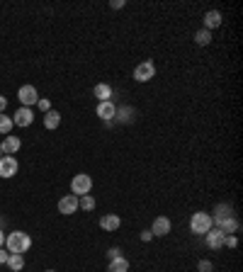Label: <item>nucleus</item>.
<instances>
[{
    "label": "nucleus",
    "instance_id": "obj_13",
    "mask_svg": "<svg viewBox=\"0 0 243 272\" xmlns=\"http://www.w3.org/2000/svg\"><path fill=\"white\" fill-rule=\"evenodd\" d=\"M122 226V219L119 214H105V217L100 219V229L107 231V233H114V231Z\"/></svg>",
    "mask_w": 243,
    "mask_h": 272
},
{
    "label": "nucleus",
    "instance_id": "obj_30",
    "mask_svg": "<svg viewBox=\"0 0 243 272\" xmlns=\"http://www.w3.org/2000/svg\"><path fill=\"white\" fill-rule=\"evenodd\" d=\"M119 255H122L119 248H110V251H107V258H110V260H114V258H119Z\"/></svg>",
    "mask_w": 243,
    "mask_h": 272
},
{
    "label": "nucleus",
    "instance_id": "obj_32",
    "mask_svg": "<svg viewBox=\"0 0 243 272\" xmlns=\"http://www.w3.org/2000/svg\"><path fill=\"white\" fill-rule=\"evenodd\" d=\"M5 109H8V98L0 95V114H5Z\"/></svg>",
    "mask_w": 243,
    "mask_h": 272
},
{
    "label": "nucleus",
    "instance_id": "obj_25",
    "mask_svg": "<svg viewBox=\"0 0 243 272\" xmlns=\"http://www.w3.org/2000/svg\"><path fill=\"white\" fill-rule=\"evenodd\" d=\"M214 267H211V262L209 260H199L197 262V272H211Z\"/></svg>",
    "mask_w": 243,
    "mask_h": 272
},
{
    "label": "nucleus",
    "instance_id": "obj_12",
    "mask_svg": "<svg viewBox=\"0 0 243 272\" xmlns=\"http://www.w3.org/2000/svg\"><path fill=\"white\" fill-rule=\"evenodd\" d=\"M204 238H207V246H209L211 251H219V248H224V238H226V233H221L217 226H211V229L204 233Z\"/></svg>",
    "mask_w": 243,
    "mask_h": 272
},
{
    "label": "nucleus",
    "instance_id": "obj_8",
    "mask_svg": "<svg viewBox=\"0 0 243 272\" xmlns=\"http://www.w3.org/2000/svg\"><path fill=\"white\" fill-rule=\"evenodd\" d=\"M32 122H34L32 107H20L17 112H15V117H12V124H15V127H22V129L32 127Z\"/></svg>",
    "mask_w": 243,
    "mask_h": 272
},
{
    "label": "nucleus",
    "instance_id": "obj_27",
    "mask_svg": "<svg viewBox=\"0 0 243 272\" xmlns=\"http://www.w3.org/2000/svg\"><path fill=\"white\" fill-rule=\"evenodd\" d=\"M37 107H39V109H42V112L46 114V112L51 109V102H49V100H42V98H39V102H37Z\"/></svg>",
    "mask_w": 243,
    "mask_h": 272
},
{
    "label": "nucleus",
    "instance_id": "obj_22",
    "mask_svg": "<svg viewBox=\"0 0 243 272\" xmlns=\"http://www.w3.org/2000/svg\"><path fill=\"white\" fill-rule=\"evenodd\" d=\"M12 127H15V124H12V117L0 114V134H3V136H8V134L12 131Z\"/></svg>",
    "mask_w": 243,
    "mask_h": 272
},
{
    "label": "nucleus",
    "instance_id": "obj_2",
    "mask_svg": "<svg viewBox=\"0 0 243 272\" xmlns=\"http://www.w3.org/2000/svg\"><path fill=\"white\" fill-rule=\"evenodd\" d=\"M211 226H214V221H211L209 211H195L192 219H190V231H192V233H199V236H204Z\"/></svg>",
    "mask_w": 243,
    "mask_h": 272
},
{
    "label": "nucleus",
    "instance_id": "obj_21",
    "mask_svg": "<svg viewBox=\"0 0 243 272\" xmlns=\"http://www.w3.org/2000/svg\"><path fill=\"white\" fill-rule=\"evenodd\" d=\"M195 42H197V46H209L211 44V32H207V29L195 32Z\"/></svg>",
    "mask_w": 243,
    "mask_h": 272
},
{
    "label": "nucleus",
    "instance_id": "obj_3",
    "mask_svg": "<svg viewBox=\"0 0 243 272\" xmlns=\"http://www.w3.org/2000/svg\"><path fill=\"white\" fill-rule=\"evenodd\" d=\"M90 192H93V177L88 173L73 175V180H71V195L83 197V195H90Z\"/></svg>",
    "mask_w": 243,
    "mask_h": 272
},
{
    "label": "nucleus",
    "instance_id": "obj_28",
    "mask_svg": "<svg viewBox=\"0 0 243 272\" xmlns=\"http://www.w3.org/2000/svg\"><path fill=\"white\" fill-rule=\"evenodd\" d=\"M139 238L144 240V243H148V240L154 238V233H151V229H144V231H141V236H139Z\"/></svg>",
    "mask_w": 243,
    "mask_h": 272
},
{
    "label": "nucleus",
    "instance_id": "obj_19",
    "mask_svg": "<svg viewBox=\"0 0 243 272\" xmlns=\"http://www.w3.org/2000/svg\"><path fill=\"white\" fill-rule=\"evenodd\" d=\"M8 267H10L12 272H20L24 267V255H20V253H10V258H8Z\"/></svg>",
    "mask_w": 243,
    "mask_h": 272
},
{
    "label": "nucleus",
    "instance_id": "obj_15",
    "mask_svg": "<svg viewBox=\"0 0 243 272\" xmlns=\"http://www.w3.org/2000/svg\"><path fill=\"white\" fill-rule=\"evenodd\" d=\"M217 27H221V12L219 10H209L207 15H204V27H202V29L211 32V29H217Z\"/></svg>",
    "mask_w": 243,
    "mask_h": 272
},
{
    "label": "nucleus",
    "instance_id": "obj_23",
    "mask_svg": "<svg viewBox=\"0 0 243 272\" xmlns=\"http://www.w3.org/2000/svg\"><path fill=\"white\" fill-rule=\"evenodd\" d=\"M134 112L129 107H117V114H114V119H119V122H124V124H127V122H132L134 117H132Z\"/></svg>",
    "mask_w": 243,
    "mask_h": 272
},
{
    "label": "nucleus",
    "instance_id": "obj_4",
    "mask_svg": "<svg viewBox=\"0 0 243 272\" xmlns=\"http://www.w3.org/2000/svg\"><path fill=\"white\" fill-rule=\"evenodd\" d=\"M214 221V226L221 231V233H226V236H236L238 229H241V224H238V219L229 214V217H221V219H211Z\"/></svg>",
    "mask_w": 243,
    "mask_h": 272
},
{
    "label": "nucleus",
    "instance_id": "obj_6",
    "mask_svg": "<svg viewBox=\"0 0 243 272\" xmlns=\"http://www.w3.org/2000/svg\"><path fill=\"white\" fill-rule=\"evenodd\" d=\"M20 170V163H17V158L15 156H3L0 158V177H15Z\"/></svg>",
    "mask_w": 243,
    "mask_h": 272
},
{
    "label": "nucleus",
    "instance_id": "obj_20",
    "mask_svg": "<svg viewBox=\"0 0 243 272\" xmlns=\"http://www.w3.org/2000/svg\"><path fill=\"white\" fill-rule=\"evenodd\" d=\"M78 209H83V211H93V209H95V197L93 195L78 197Z\"/></svg>",
    "mask_w": 243,
    "mask_h": 272
},
{
    "label": "nucleus",
    "instance_id": "obj_31",
    "mask_svg": "<svg viewBox=\"0 0 243 272\" xmlns=\"http://www.w3.org/2000/svg\"><path fill=\"white\" fill-rule=\"evenodd\" d=\"M8 258H10V253L0 248V265H8Z\"/></svg>",
    "mask_w": 243,
    "mask_h": 272
},
{
    "label": "nucleus",
    "instance_id": "obj_34",
    "mask_svg": "<svg viewBox=\"0 0 243 272\" xmlns=\"http://www.w3.org/2000/svg\"><path fill=\"white\" fill-rule=\"evenodd\" d=\"M0 158H3V146H0Z\"/></svg>",
    "mask_w": 243,
    "mask_h": 272
},
{
    "label": "nucleus",
    "instance_id": "obj_26",
    "mask_svg": "<svg viewBox=\"0 0 243 272\" xmlns=\"http://www.w3.org/2000/svg\"><path fill=\"white\" fill-rule=\"evenodd\" d=\"M224 246H226V248H236V246H238V238H236V236H226V238H224Z\"/></svg>",
    "mask_w": 243,
    "mask_h": 272
},
{
    "label": "nucleus",
    "instance_id": "obj_35",
    "mask_svg": "<svg viewBox=\"0 0 243 272\" xmlns=\"http://www.w3.org/2000/svg\"><path fill=\"white\" fill-rule=\"evenodd\" d=\"M44 272H54V270H44Z\"/></svg>",
    "mask_w": 243,
    "mask_h": 272
},
{
    "label": "nucleus",
    "instance_id": "obj_1",
    "mask_svg": "<svg viewBox=\"0 0 243 272\" xmlns=\"http://www.w3.org/2000/svg\"><path fill=\"white\" fill-rule=\"evenodd\" d=\"M5 248H8V253H20V255H24V253L32 248V236L24 233V231H12V233L5 236Z\"/></svg>",
    "mask_w": 243,
    "mask_h": 272
},
{
    "label": "nucleus",
    "instance_id": "obj_5",
    "mask_svg": "<svg viewBox=\"0 0 243 272\" xmlns=\"http://www.w3.org/2000/svg\"><path fill=\"white\" fill-rule=\"evenodd\" d=\"M151 78H156L154 61H141V64L134 68V80H136V83H148Z\"/></svg>",
    "mask_w": 243,
    "mask_h": 272
},
{
    "label": "nucleus",
    "instance_id": "obj_24",
    "mask_svg": "<svg viewBox=\"0 0 243 272\" xmlns=\"http://www.w3.org/2000/svg\"><path fill=\"white\" fill-rule=\"evenodd\" d=\"M229 214H231V207H229V204H219V207L214 209L211 219H221V217H229Z\"/></svg>",
    "mask_w": 243,
    "mask_h": 272
},
{
    "label": "nucleus",
    "instance_id": "obj_33",
    "mask_svg": "<svg viewBox=\"0 0 243 272\" xmlns=\"http://www.w3.org/2000/svg\"><path fill=\"white\" fill-rule=\"evenodd\" d=\"M5 246V233H3V229H0V248Z\"/></svg>",
    "mask_w": 243,
    "mask_h": 272
},
{
    "label": "nucleus",
    "instance_id": "obj_10",
    "mask_svg": "<svg viewBox=\"0 0 243 272\" xmlns=\"http://www.w3.org/2000/svg\"><path fill=\"white\" fill-rule=\"evenodd\" d=\"M58 211H61L64 217L76 214L78 211V197L76 195H64L61 199H58Z\"/></svg>",
    "mask_w": 243,
    "mask_h": 272
},
{
    "label": "nucleus",
    "instance_id": "obj_11",
    "mask_svg": "<svg viewBox=\"0 0 243 272\" xmlns=\"http://www.w3.org/2000/svg\"><path fill=\"white\" fill-rule=\"evenodd\" d=\"M170 229H173V224H170V219H168V217H156L154 224H151V233H154V236H158V238L168 236V233H170Z\"/></svg>",
    "mask_w": 243,
    "mask_h": 272
},
{
    "label": "nucleus",
    "instance_id": "obj_7",
    "mask_svg": "<svg viewBox=\"0 0 243 272\" xmlns=\"http://www.w3.org/2000/svg\"><path fill=\"white\" fill-rule=\"evenodd\" d=\"M17 100L22 102V107H32V105L39 102V93H37L34 85H22L17 90Z\"/></svg>",
    "mask_w": 243,
    "mask_h": 272
},
{
    "label": "nucleus",
    "instance_id": "obj_14",
    "mask_svg": "<svg viewBox=\"0 0 243 272\" xmlns=\"http://www.w3.org/2000/svg\"><path fill=\"white\" fill-rule=\"evenodd\" d=\"M0 146H3V156H15V153L22 148V141H20L17 136H5Z\"/></svg>",
    "mask_w": 243,
    "mask_h": 272
},
{
    "label": "nucleus",
    "instance_id": "obj_29",
    "mask_svg": "<svg viewBox=\"0 0 243 272\" xmlns=\"http://www.w3.org/2000/svg\"><path fill=\"white\" fill-rule=\"evenodd\" d=\"M124 5H127L124 0H112V3H110V8H112V10H122Z\"/></svg>",
    "mask_w": 243,
    "mask_h": 272
},
{
    "label": "nucleus",
    "instance_id": "obj_17",
    "mask_svg": "<svg viewBox=\"0 0 243 272\" xmlns=\"http://www.w3.org/2000/svg\"><path fill=\"white\" fill-rule=\"evenodd\" d=\"M107 272H129V260H127L124 255L114 258V260H110V265H107Z\"/></svg>",
    "mask_w": 243,
    "mask_h": 272
},
{
    "label": "nucleus",
    "instance_id": "obj_16",
    "mask_svg": "<svg viewBox=\"0 0 243 272\" xmlns=\"http://www.w3.org/2000/svg\"><path fill=\"white\" fill-rule=\"evenodd\" d=\"M93 98H98V102H107V100H112V87L107 83H98L93 87Z\"/></svg>",
    "mask_w": 243,
    "mask_h": 272
},
{
    "label": "nucleus",
    "instance_id": "obj_18",
    "mask_svg": "<svg viewBox=\"0 0 243 272\" xmlns=\"http://www.w3.org/2000/svg\"><path fill=\"white\" fill-rule=\"evenodd\" d=\"M58 124H61V114H58L56 109H49V112L44 114V127H46L49 131H54Z\"/></svg>",
    "mask_w": 243,
    "mask_h": 272
},
{
    "label": "nucleus",
    "instance_id": "obj_9",
    "mask_svg": "<svg viewBox=\"0 0 243 272\" xmlns=\"http://www.w3.org/2000/svg\"><path fill=\"white\" fill-rule=\"evenodd\" d=\"M95 114H98L102 122H114V114H117V105L107 100V102H98V109H95Z\"/></svg>",
    "mask_w": 243,
    "mask_h": 272
}]
</instances>
